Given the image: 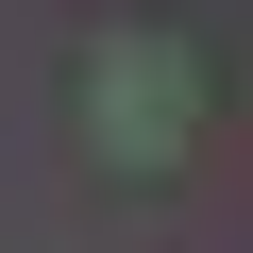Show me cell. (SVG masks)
I'll return each mask as SVG.
<instances>
[{"instance_id": "1", "label": "cell", "mask_w": 253, "mask_h": 253, "mask_svg": "<svg viewBox=\"0 0 253 253\" xmlns=\"http://www.w3.org/2000/svg\"><path fill=\"white\" fill-rule=\"evenodd\" d=\"M84 118H101V169H152V152H186V51H169V34H101V68H84Z\"/></svg>"}]
</instances>
